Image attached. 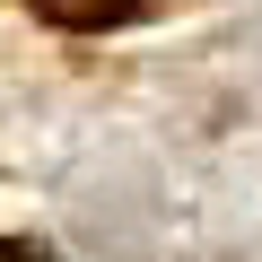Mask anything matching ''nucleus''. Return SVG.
I'll return each mask as SVG.
<instances>
[{
	"instance_id": "nucleus-1",
	"label": "nucleus",
	"mask_w": 262,
	"mask_h": 262,
	"mask_svg": "<svg viewBox=\"0 0 262 262\" xmlns=\"http://www.w3.org/2000/svg\"><path fill=\"white\" fill-rule=\"evenodd\" d=\"M27 9L53 18V27H79V35H88V27H122L140 0H27Z\"/></svg>"
},
{
	"instance_id": "nucleus-2",
	"label": "nucleus",
	"mask_w": 262,
	"mask_h": 262,
	"mask_svg": "<svg viewBox=\"0 0 262 262\" xmlns=\"http://www.w3.org/2000/svg\"><path fill=\"white\" fill-rule=\"evenodd\" d=\"M0 262H35V253H27V245H0Z\"/></svg>"
}]
</instances>
